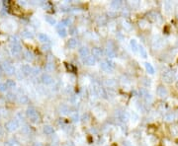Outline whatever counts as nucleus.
Segmentation results:
<instances>
[{"instance_id":"cd10ccee","label":"nucleus","mask_w":178,"mask_h":146,"mask_svg":"<svg viewBox=\"0 0 178 146\" xmlns=\"http://www.w3.org/2000/svg\"><path fill=\"white\" fill-rule=\"evenodd\" d=\"M46 70L48 71V72H50V71H53L54 69H55V65H54V63H51V62H49V63H47L46 64Z\"/></svg>"},{"instance_id":"ea45409f","label":"nucleus","mask_w":178,"mask_h":146,"mask_svg":"<svg viewBox=\"0 0 178 146\" xmlns=\"http://www.w3.org/2000/svg\"><path fill=\"white\" fill-rule=\"evenodd\" d=\"M81 119L83 120L84 123H86V121H88L89 119H90V117H89L88 113H84L83 116H82V118H81Z\"/></svg>"},{"instance_id":"e433bc0d","label":"nucleus","mask_w":178,"mask_h":146,"mask_svg":"<svg viewBox=\"0 0 178 146\" xmlns=\"http://www.w3.org/2000/svg\"><path fill=\"white\" fill-rule=\"evenodd\" d=\"M42 50L44 51H49L50 50V44H44L42 45Z\"/></svg>"},{"instance_id":"ddd939ff","label":"nucleus","mask_w":178,"mask_h":146,"mask_svg":"<svg viewBox=\"0 0 178 146\" xmlns=\"http://www.w3.org/2000/svg\"><path fill=\"white\" fill-rule=\"evenodd\" d=\"M43 131H44V133L46 135H51L55 133V129H54V127H53L51 125H49V124L44 125V128H43Z\"/></svg>"},{"instance_id":"4468645a","label":"nucleus","mask_w":178,"mask_h":146,"mask_svg":"<svg viewBox=\"0 0 178 146\" xmlns=\"http://www.w3.org/2000/svg\"><path fill=\"white\" fill-rule=\"evenodd\" d=\"M24 58H25L27 61L32 62L34 60V58H35V55H34V53L32 51H25V53H24Z\"/></svg>"},{"instance_id":"58836bf2","label":"nucleus","mask_w":178,"mask_h":146,"mask_svg":"<svg viewBox=\"0 0 178 146\" xmlns=\"http://www.w3.org/2000/svg\"><path fill=\"white\" fill-rule=\"evenodd\" d=\"M8 89V87L6 86L5 83H0V92H5Z\"/></svg>"},{"instance_id":"f257e3e1","label":"nucleus","mask_w":178,"mask_h":146,"mask_svg":"<svg viewBox=\"0 0 178 146\" xmlns=\"http://www.w3.org/2000/svg\"><path fill=\"white\" fill-rule=\"evenodd\" d=\"M5 128L8 131H10V132H13V131L17 130V129L19 128V123H18V120L17 119H10V120H8L5 124Z\"/></svg>"},{"instance_id":"09e8293b","label":"nucleus","mask_w":178,"mask_h":146,"mask_svg":"<svg viewBox=\"0 0 178 146\" xmlns=\"http://www.w3.org/2000/svg\"><path fill=\"white\" fill-rule=\"evenodd\" d=\"M116 37H117L118 39H124V36H123V35L121 34L120 32H118L117 34H116Z\"/></svg>"},{"instance_id":"7c9ffc66","label":"nucleus","mask_w":178,"mask_h":146,"mask_svg":"<svg viewBox=\"0 0 178 146\" xmlns=\"http://www.w3.org/2000/svg\"><path fill=\"white\" fill-rule=\"evenodd\" d=\"M68 32H69V34L70 35L77 34V28H76V27H74V26H70V27H69V30H68ZM68 32H67V33H68Z\"/></svg>"},{"instance_id":"f8f14e48","label":"nucleus","mask_w":178,"mask_h":146,"mask_svg":"<svg viewBox=\"0 0 178 146\" xmlns=\"http://www.w3.org/2000/svg\"><path fill=\"white\" fill-rule=\"evenodd\" d=\"M32 70H33V68L31 67L29 64H24L22 67H21V72L24 75H30V74H32Z\"/></svg>"},{"instance_id":"aec40b11","label":"nucleus","mask_w":178,"mask_h":146,"mask_svg":"<svg viewBox=\"0 0 178 146\" xmlns=\"http://www.w3.org/2000/svg\"><path fill=\"white\" fill-rule=\"evenodd\" d=\"M18 102H19L20 104H22V105H26V104H28L29 103L28 96H26V95L19 96V98H18Z\"/></svg>"},{"instance_id":"f3484780","label":"nucleus","mask_w":178,"mask_h":146,"mask_svg":"<svg viewBox=\"0 0 178 146\" xmlns=\"http://www.w3.org/2000/svg\"><path fill=\"white\" fill-rule=\"evenodd\" d=\"M38 39H39L40 42H42V43H44V44H48L49 43V37L47 36L46 34H43V33H41V34L38 35Z\"/></svg>"},{"instance_id":"49530a36","label":"nucleus","mask_w":178,"mask_h":146,"mask_svg":"<svg viewBox=\"0 0 178 146\" xmlns=\"http://www.w3.org/2000/svg\"><path fill=\"white\" fill-rule=\"evenodd\" d=\"M7 98H8L9 100H14V99H15V96L13 95L12 93H8V94H7Z\"/></svg>"},{"instance_id":"a211bd4d","label":"nucleus","mask_w":178,"mask_h":146,"mask_svg":"<svg viewBox=\"0 0 178 146\" xmlns=\"http://www.w3.org/2000/svg\"><path fill=\"white\" fill-rule=\"evenodd\" d=\"M104 53L106 54V56H108L109 58H113L116 56V51L115 50H110V48H105Z\"/></svg>"},{"instance_id":"dca6fc26","label":"nucleus","mask_w":178,"mask_h":146,"mask_svg":"<svg viewBox=\"0 0 178 146\" xmlns=\"http://www.w3.org/2000/svg\"><path fill=\"white\" fill-rule=\"evenodd\" d=\"M21 36L25 39H33L34 38V34L29 30H23L22 33H21Z\"/></svg>"},{"instance_id":"39448f33","label":"nucleus","mask_w":178,"mask_h":146,"mask_svg":"<svg viewBox=\"0 0 178 146\" xmlns=\"http://www.w3.org/2000/svg\"><path fill=\"white\" fill-rule=\"evenodd\" d=\"M103 54H104V51H102V48H100V47L95 46V47L92 48V55L94 56L95 58L96 57L97 58H101L103 56Z\"/></svg>"},{"instance_id":"473e14b6","label":"nucleus","mask_w":178,"mask_h":146,"mask_svg":"<svg viewBox=\"0 0 178 146\" xmlns=\"http://www.w3.org/2000/svg\"><path fill=\"white\" fill-rule=\"evenodd\" d=\"M30 119H31V121H32V123H34V124H38V123L40 121V119H41V117H40V115L38 113L37 116H35L34 118H30Z\"/></svg>"},{"instance_id":"5fc2aeb1","label":"nucleus","mask_w":178,"mask_h":146,"mask_svg":"<svg viewBox=\"0 0 178 146\" xmlns=\"http://www.w3.org/2000/svg\"><path fill=\"white\" fill-rule=\"evenodd\" d=\"M1 75H2V69L0 68V76H1Z\"/></svg>"},{"instance_id":"79ce46f5","label":"nucleus","mask_w":178,"mask_h":146,"mask_svg":"<svg viewBox=\"0 0 178 146\" xmlns=\"http://www.w3.org/2000/svg\"><path fill=\"white\" fill-rule=\"evenodd\" d=\"M14 142V140L13 139H10V140H8V141H6L5 142V144H4V146H13L15 143H13Z\"/></svg>"},{"instance_id":"4c0bfd02","label":"nucleus","mask_w":178,"mask_h":146,"mask_svg":"<svg viewBox=\"0 0 178 146\" xmlns=\"http://www.w3.org/2000/svg\"><path fill=\"white\" fill-rule=\"evenodd\" d=\"M65 66H66L67 68V70H69L70 72H74L76 69H75V67L73 66L72 64H65Z\"/></svg>"},{"instance_id":"37998d69","label":"nucleus","mask_w":178,"mask_h":146,"mask_svg":"<svg viewBox=\"0 0 178 146\" xmlns=\"http://www.w3.org/2000/svg\"><path fill=\"white\" fill-rule=\"evenodd\" d=\"M105 61L107 62V64H109L112 68H115V62H113L112 60H110V59H107Z\"/></svg>"},{"instance_id":"3c124183","label":"nucleus","mask_w":178,"mask_h":146,"mask_svg":"<svg viewBox=\"0 0 178 146\" xmlns=\"http://www.w3.org/2000/svg\"><path fill=\"white\" fill-rule=\"evenodd\" d=\"M65 146H75V144L73 142H67L66 144H65Z\"/></svg>"},{"instance_id":"f03ea898","label":"nucleus","mask_w":178,"mask_h":146,"mask_svg":"<svg viewBox=\"0 0 178 146\" xmlns=\"http://www.w3.org/2000/svg\"><path fill=\"white\" fill-rule=\"evenodd\" d=\"M2 69H3L7 74H9V75L15 73V67L12 65L11 63H9V62H6V61L2 62Z\"/></svg>"},{"instance_id":"2eb2a0df","label":"nucleus","mask_w":178,"mask_h":146,"mask_svg":"<svg viewBox=\"0 0 178 146\" xmlns=\"http://www.w3.org/2000/svg\"><path fill=\"white\" fill-rule=\"evenodd\" d=\"M77 46V39H69L68 40H67V47L68 48H71V50H73V48H75Z\"/></svg>"},{"instance_id":"412c9836","label":"nucleus","mask_w":178,"mask_h":146,"mask_svg":"<svg viewBox=\"0 0 178 146\" xmlns=\"http://www.w3.org/2000/svg\"><path fill=\"white\" fill-rule=\"evenodd\" d=\"M41 5L43 6V8H44V10H48V11H51L53 10V6L48 1H42L41 2Z\"/></svg>"},{"instance_id":"6e6552de","label":"nucleus","mask_w":178,"mask_h":146,"mask_svg":"<svg viewBox=\"0 0 178 146\" xmlns=\"http://www.w3.org/2000/svg\"><path fill=\"white\" fill-rule=\"evenodd\" d=\"M22 51V46L20 45V44H16V45H11V53L13 55H18Z\"/></svg>"},{"instance_id":"864d4df0","label":"nucleus","mask_w":178,"mask_h":146,"mask_svg":"<svg viewBox=\"0 0 178 146\" xmlns=\"http://www.w3.org/2000/svg\"><path fill=\"white\" fill-rule=\"evenodd\" d=\"M19 4H20V5H26V2H19Z\"/></svg>"},{"instance_id":"9b49d317","label":"nucleus","mask_w":178,"mask_h":146,"mask_svg":"<svg viewBox=\"0 0 178 146\" xmlns=\"http://www.w3.org/2000/svg\"><path fill=\"white\" fill-rule=\"evenodd\" d=\"M78 52H79V55L81 56V57L85 58V57H87V56L89 55L90 51H89V48L87 47V46H81V47L79 48Z\"/></svg>"},{"instance_id":"423d86ee","label":"nucleus","mask_w":178,"mask_h":146,"mask_svg":"<svg viewBox=\"0 0 178 146\" xmlns=\"http://www.w3.org/2000/svg\"><path fill=\"white\" fill-rule=\"evenodd\" d=\"M83 62L88 66H93L96 64V58L93 55H88L83 59Z\"/></svg>"},{"instance_id":"c85d7f7f","label":"nucleus","mask_w":178,"mask_h":146,"mask_svg":"<svg viewBox=\"0 0 178 146\" xmlns=\"http://www.w3.org/2000/svg\"><path fill=\"white\" fill-rule=\"evenodd\" d=\"M5 84L8 88H14V87L16 86V83H15V81H14V80H7Z\"/></svg>"},{"instance_id":"7ed1b4c3","label":"nucleus","mask_w":178,"mask_h":146,"mask_svg":"<svg viewBox=\"0 0 178 146\" xmlns=\"http://www.w3.org/2000/svg\"><path fill=\"white\" fill-rule=\"evenodd\" d=\"M56 30H57V34H58V36L61 38H65L67 36V34H68L67 33V30L64 27V25L61 22L56 25Z\"/></svg>"},{"instance_id":"de8ad7c7","label":"nucleus","mask_w":178,"mask_h":146,"mask_svg":"<svg viewBox=\"0 0 178 146\" xmlns=\"http://www.w3.org/2000/svg\"><path fill=\"white\" fill-rule=\"evenodd\" d=\"M123 146H133V144L130 141H124L123 142Z\"/></svg>"},{"instance_id":"72a5a7b5","label":"nucleus","mask_w":178,"mask_h":146,"mask_svg":"<svg viewBox=\"0 0 178 146\" xmlns=\"http://www.w3.org/2000/svg\"><path fill=\"white\" fill-rule=\"evenodd\" d=\"M10 43H11L12 45H16V44H19V39H18V38L17 37H14V36H12V37H10Z\"/></svg>"},{"instance_id":"20e7f679","label":"nucleus","mask_w":178,"mask_h":146,"mask_svg":"<svg viewBox=\"0 0 178 146\" xmlns=\"http://www.w3.org/2000/svg\"><path fill=\"white\" fill-rule=\"evenodd\" d=\"M41 81L44 85H50L53 84V82H54V78L51 77V75H50L49 73H44L41 76Z\"/></svg>"},{"instance_id":"a18cd8bd","label":"nucleus","mask_w":178,"mask_h":146,"mask_svg":"<svg viewBox=\"0 0 178 146\" xmlns=\"http://www.w3.org/2000/svg\"><path fill=\"white\" fill-rule=\"evenodd\" d=\"M22 131L24 133H29V132H30V127H29V126H24L22 129Z\"/></svg>"},{"instance_id":"c03bdc74","label":"nucleus","mask_w":178,"mask_h":146,"mask_svg":"<svg viewBox=\"0 0 178 146\" xmlns=\"http://www.w3.org/2000/svg\"><path fill=\"white\" fill-rule=\"evenodd\" d=\"M41 72V69H40V68H34L33 70H32V73H33V74H35V75H38V74H39V73Z\"/></svg>"},{"instance_id":"0eeeda50","label":"nucleus","mask_w":178,"mask_h":146,"mask_svg":"<svg viewBox=\"0 0 178 146\" xmlns=\"http://www.w3.org/2000/svg\"><path fill=\"white\" fill-rule=\"evenodd\" d=\"M96 23H97L98 26L103 27V26L107 25V23H108V18H107V16H105V15H101V16H99V17L97 18Z\"/></svg>"},{"instance_id":"c756f323","label":"nucleus","mask_w":178,"mask_h":146,"mask_svg":"<svg viewBox=\"0 0 178 146\" xmlns=\"http://www.w3.org/2000/svg\"><path fill=\"white\" fill-rule=\"evenodd\" d=\"M71 119H72V121H74V123H77L78 120L80 119L78 112H73L72 115H71Z\"/></svg>"},{"instance_id":"2f4dec72","label":"nucleus","mask_w":178,"mask_h":146,"mask_svg":"<svg viewBox=\"0 0 178 146\" xmlns=\"http://www.w3.org/2000/svg\"><path fill=\"white\" fill-rule=\"evenodd\" d=\"M145 68H146V70H147L150 74H152V73L154 72V69H153V67L151 66V64H150V63H145Z\"/></svg>"},{"instance_id":"603ef678","label":"nucleus","mask_w":178,"mask_h":146,"mask_svg":"<svg viewBox=\"0 0 178 146\" xmlns=\"http://www.w3.org/2000/svg\"><path fill=\"white\" fill-rule=\"evenodd\" d=\"M34 146H43V144H42L41 142H36V143L34 144Z\"/></svg>"},{"instance_id":"9d476101","label":"nucleus","mask_w":178,"mask_h":146,"mask_svg":"<svg viewBox=\"0 0 178 146\" xmlns=\"http://www.w3.org/2000/svg\"><path fill=\"white\" fill-rule=\"evenodd\" d=\"M100 67L103 71H105V72H107V73H112L113 72V70H114V68H112L109 64H107V62L106 61L100 62Z\"/></svg>"},{"instance_id":"8fccbe9b","label":"nucleus","mask_w":178,"mask_h":146,"mask_svg":"<svg viewBox=\"0 0 178 146\" xmlns=\"http://www.w3.org/2000/svg\"><path fill=\"white\" fill-rule=\"evenodd\" d=\"M3 133H4V128L2 126H0V136H2Z\"/></svg>"},{"instance_id":"6ab92c4d","label":"nucleus","mask_w":178,"mask_h":146,"mask_svg":"<svg viewBox=\"0 0 178 146\" xmlns=\"http://www.w3.org/2000/svg\"><path fill=\"white\" fill-rule=\"evenodd\" d=\"M105 85L107 86V88H113V87H115L116 86V81L114 80V79H106L105 80Z\"/></svg>"},{"instance_id":"bb28decb","label":"nucleus","mask_w":178,"mask_h":146,"mask_svg":"<svg viewBox=\"0 0 178 146\" xmlns=\"http://www.w3.org/2000/svg\"><path fill=\"white\" fill-rule=\"evenodd\" d=\"M157 94L159 96H161V97H164V96L166 95V90L162 86H159L158 89H157Z\"/></svg>"},{"instance_id":"1a4fd4ad","label":"nucleus","mask_w":178,"mask_h":146,"mask_svg":"<svg viewBox=\"0 0 178 146\" xmlns=\"http://www.w3.org/2000/svg\"><path fill=\"white\" fill-rule=\"evenodd\" d=\"M38 113H39L38 111H37L34 107H29L28 109H27V111H26V115H27V117H28L29 118H34V117L37 116Z\"/></svg>"},{"instance_id":"f704fd0d","label":"nucleus","mask_w":178,"mask_h":146,"mask_svg":"<svg viewBox=\"0 0 178 146\" xmlns=\"http://www.w3.org/2000/svg\"><path fill=\"white\" fill-rule=\"evenodd\" d=\"M61 23H62L64 26H69V25H71V24H72V20H71V19H69V18H66V19H64Z\"/></svg>"},{"instance_id":"5701e85b","label":"nucleus","mask_w":178,"mask_h":146,"mask_svg":"<svg viewBox=\"0 0 178 146\" xmlns=\"http://www.w3.org/2000/svg\"><path fill=\"white\" fill-rule=\"evenodd\" d=\"M60 112L61 115H67L69 112V108L67 107L66 105H61L60 107Z\"/></svg>"},{"instance_id":"a878e982","label":"nucleus","mask_w":178,"mask_h":146,"mask_svg":"<svg viewBox=\"0 0 178 146\" xmlns=\"http://www.w3.org/2000/svg\"><path fill=\"white\" fill-rule=\"evenodd\" d=\"M123 28L125 29L126 31H130V30L132 29V25H131V23L129 22V21L125 20V21L123 22Z\"/></svg>"},{"instance_id":"393cba45","label":"nucleus","mask_w":178,"mask_h":146,"mask_svg":"<svg viewBox=\"0 0 178 146\" xmlns=\"http://www.w3.org/2000/svg\"><path fill=\"white\" fill-rule=\"evenodd\" d=\"M130 45H131V48H132L133 51H137V50L139 48V45H138V43H137L136 39H131Z\"/></svg>"},{"instance_id":"c9c22d12","label":"nucleus","mask_w":178,"mask_h":146,"mask_svg":"<svg viewBox=\"0 0 178 146\" xmlns=\"http://www.w3.org/2000/svg\"><path fill=\"white\" fill-rule=\"evenodd\" d=\"M139 53H140V56H143V57H146V51H145V48H144L143 46H139Z\"/></svg>"},{"instance_id":"a19ab883","label":"nucleus","mask_w":178,"mask_h":146,"mask_svg":"<svg viewBox=\"0 0 178 146\" xmlns=\"http://www.w3.org/2000/svg\"><path fill=\"white\" fill-rule=\"evenodd\" d=\"M106 16H108L107 18H115L117 16V14H116V12H109V13H107Z\"/></svg>"},{"instance_id":"b1692460","label":"nucleus","mask_w":178,"mask_h":146,"mask_svg":"<svg viewBox=\"0 0 178 146\" xmlns=\"http://www.w3.org/2000/svg\"><path fill=\"white\" fill-rule=\"evenodd\" d=\"M46 22L49 23L51 26L56 25V20L54 17H51V16H46Z\"/></svg>"},{"instance_id":"4be33fe9","label":"nucleus","mask_w":178,"mask_h":146,"mask_svg":"<svg viewBox=\"0 0 178 146\" xmlns=\"http://www.w3.org/2000/svg\"><path fill=\"white\" fill-rule=\"evenodd\" d=\"M122 1H120V0H115V1H112L111 2V7L113 8V9H119V8H121V6H122Z\"/></svg>"}]
</instances>
